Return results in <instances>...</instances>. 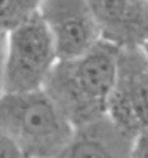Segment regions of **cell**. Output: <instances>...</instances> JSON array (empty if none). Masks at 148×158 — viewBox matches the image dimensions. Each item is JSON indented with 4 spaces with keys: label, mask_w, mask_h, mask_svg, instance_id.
Listing matches in <instances>:
<instances>
[{
    "label": "cell",
    "mask_w": 148,
    "mask_h": 158,
    "mask_svg": "<svg viewBox=\"0 0 148 158\" xmlns=\"http://www.w3.org/2000/svg\"><path fill=\"white\" fill-rule=\"evenodd\" d=\"M120 48L104 40L76 58L58 60L43 89L73 127L107 113Z\"/></svg>",
    "instance_id": "1"
},
{
    "label": "cell",
    "mask_w": 148,
    "mask_h": 158,
    "mask_svg": "<svg viewBox=\"0 0 148 158\" xmlns=\"http://www.w3.org/2000/svg\"><path fill=\"white\" fill-rule=\"evenodd\" d=\"M0 129L20 149L23 157H60L74 127L43 88L2 92Z\"/></svg>",
    "instance_id": "2"
},
{
    "label": "cell",
    "mask_w": 148,
    "mask_h": 158,
    "mask_svg": "<svg viewBox=\"0 0 148 158\" xmlns=\"http://www.w3.org/2000/svg\"><path fill=\"white\" fill-rule=\"evenodd\" d=\"M58 61L53 39L37 12L9 31L2 92L41 89Z\"/></svg>",
    "instance_id": "3"
},
{
    "label": "cell",
    "mask_w": 148,
    "mask_h": 158,
    "mask_svg": "<svg viewBox=\"0 0 148 158\" xmlns=\"http://www.w3.org/2000/svg\"><path fill=\"white\" fill-rule=\"evenodd\" d=\"M107 114L134 137L148 130V59L142 48L120 49Z\"/></svg>",
    "instance_id": "4"
},
{
    "label": "cell",
    "mask_w": 148,
    "mask_h": 158,
    "mask_svg": "<svg viewBox=\"0 0 148 158\" xmlns=\"http://www.w3.org/2000/svg\"><path fill=\"white\" fill-rule=\"evenodd\" d=\"M38 13L52 37L58 60L78 57L101 40L89 0H42Z\"/></svg>",
    "instance_id": "5"
},
{
    "label": "cell",
    "mask_w": 148,
    "mask_h": 158,
    "mask_svg": "<svg viewBox=\"0 0 148 158\" xmlns=\"http://www.w3.org/2000/svg\"><path fill=\"white\" fill-rule=\"evenodd\" d=\"M101 39L120 49L148 42V0H89Z\"/></svg>",
    "instance_id": "6"
},
{
    "label": "cell",
    "mask_w": 148,
    "mask_h": 158,
    "mask_svg": "<svg viewBox=\"0 0 148 158\" xmlns=\"http://www.w3.org/2000/svg\"><path fill=\"white\" fill-rule=\"evenodd\" d=\"M134 137L119 127L109 114L74 127L68 144L60 157H130Z\"/></svg>",
    "instance_id": "7"
},
{
    "label": "cell",
    "mask_w": 148,
    "mask_h": 158,
    "mask_svg": "<svg viewBox=\"0 0 148 158\" xmlns=\"http://www.w3.org/2000/svg\"><path fill=\"white\" fill-rule=\"evenodd\" d=\"M42 0H0V26L12 31L39 10Z\"/></svg>",
    "instance_id": "8"
},
{
    "label": "cell",
    "mask_w": 148,
    "mask_h": 158,
    "mask_svg": "<svg viewBox=\"0 0 148 158\" xmlns=\"http://www.w3.org/2000/svg\"><path fill=\"white\" fill-rule=\"evenodd\" d=\"M21 157H23V155L15 141L3 130L0 129V158Z\"/></svg>",
    "instance_id": "9"
},
{
    "label": "cell",
    "mask_w": 148,
    "mask_h": 158,
    "mask_svg": "<svg viewBox=\"0 0 148 158\" xmlns=\"http://www.w3.org/2000/svg\"><path fill=\"white\" fill-rule=\"evenodd\" d=\"M130 157L148 158V130L134 137Z\"/></svg>",
    "instance_id": "10"
},
{
    "label": "cell",
    "mask_w": 148,
    "mask_h": 158,
    "mask_svg": "<svg viewBox=\"0 0 148 158\" xmlns=\"http://www.w3.org/2000/svg\"><path fill=\"white\" fill-rule=\"evenodd\" d=\"M7 42H9V31L0 26V91H2L4 66L7 52Z\"/></svg>",
    "instance_id": "11"
},
{
    "label": "cell",
    "mask_w": 148,
    "mask_h": 158,
    "mask_svg": "<svg viewBox=\"0 0 148 158\" xmlns=\"http://www.w3.org/2000/svg\"><path fill=\"white\" fill-rule=\"evenodd\" d=\"M142 49H143V52H144V53L146 55V57H147V59H148V42L146 44L144 45L143 47H142Z\"/></svg>",
    "instance_id": "12"
},
{
    "label": "cell",
    "mask_w": 148,
    "mask_h": 158,
    "mask_svg": "<svg viewBox=\"0 0 148 158\" xmlns=\"http://www.w3.org/2000/svg\"><path fill=\"white\" fill-rule=\"evenodd\" d=\"M1 94H2V91H0V96H1Z\"/></svg>",
    "instance_id": "13"
}]
</instances>
